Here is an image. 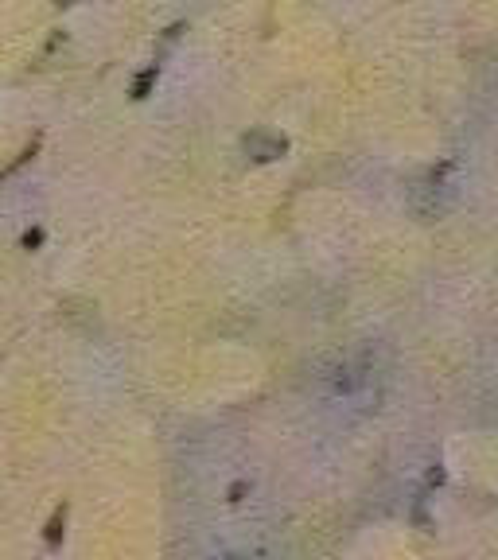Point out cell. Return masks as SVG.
<instances>
[{"instance_id":"cell-4","label":"cell","mask_w":498,"mask_h":560,"mask_svg":"<svg viewBox=\"0 0 498 560\" xmlns=\"http://www.w3.org/2000/svg\"><path fill=\"white\" fill-rule=\"evenodd\" d=\"M39 242H43V234H39V230H28V234H24V245H28V249L39 245Z\"/></svg>"},{"instance_id":"cell-3","label":"cell","mask_w":498,"mask_h":560,"mask_svg":"<svg viewBox=\"0 0 498 560\" xmlns=\"http://www.w3.org/2000/svg\"><path fill=\"white\" fill-rule=\"evenodd\" d=\"M63 525H67V506H59V510H55V518L47 522V541H51V545H59V537H63Z\"/></svg>"},{"instance_id":"cell-1","label":"cell","mask_w":498,"mask_h":560,"mask_svg":"<svg viewBox=\"0 0 498 560\" xmlns=\"http://www.w3.org/2000/svg\"><path fill=\"white\" fill-rule=\"evenodd\" d=\"M285 148V137H269V133H249L246 137V152H253V160H273Z\"/></svg>"},{"instance_id":"cell-2","label":"cell","mask_w":498,"mask_h":560,"mask_svg":"<svg viewBox=\"0 0 498 560\" xmlns=\"http://www.w3.org/2000/svg\"><path fill=\"white\" fill-rule=\"evenodd\" d=\"M156 74H160V67H156V63H152V67H144L141 74H137V82H133V98H137V102H141V98H148V86L156 82Z\"/></svg>"},{"instance_id":"cell-5","label":"cell","mask_w":498,"mask_h":560,"mask_svg":"<svg viewBox=\"0 0 498 560\" xmlns=\"http://www.w3.org/2000/svg\"><path fill=\"white\" fill-rule=\"evenodd\" d=\"M67 4H71V0H59V8H67Z\"/></svg>"}]
</instances>
